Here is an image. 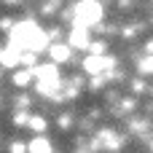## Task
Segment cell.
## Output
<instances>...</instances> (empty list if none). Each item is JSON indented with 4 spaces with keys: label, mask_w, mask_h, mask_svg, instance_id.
Returning <instances> with one entry per match:
<instances>
[{
    "label": "cell",
    "mask_w": 153,
    "mask_h": 153,
    "mask_svg": "<svg viewBox=\"0 0 153 153\" xmlns=\"http://www.w3.org/2000/svg\"><path fill=\"white\" fill-rule=\"evenodd\" d=\"M13 43L16 48H27V51H40L46 46V32H40L32 22H24L13 30Z\"/></svg>",
    "instance_id": "6da1fadb"
},
{
    "label": "cell",
    "mask_w": 153,
    "mask_h": 153,
    "mask_svg": "<svg viewBox=\"0 0 153 153\" xmlns=\"http://www.w3.org/2000/svg\"><path fill=\"white\" fill-rule=\"evenodd\" d=\"M73 11H75L73 19H75L78 27H94V24L102 19V8H100V3H94V0H83V3H78Z\"/></svg>",
    "instance_id": "7a4b0ae2"
},
{
    "label": "cell",
    "mask_w": 153,
    "mask_h": 153,
    "mask_svg": "<svg viewBox=\"0 0 153 153\" xmlns=\"http://www.w3.org/2000/svg\"><path fill=\"white\" fill-rule=\"evenodd\" d=\"M86 30L89 27H78L75 24V30L70 35V48H89V32Z\"/></svg>",
    "instance_id": "3957f363"
},
{
    "label": "cell",
    "mask_w": 153,
    "mask_h": 153,
    "mask_svg": "<svg viewBox=\"0 0 153 153\" xmlns=\"http://www.w3.org/2000/svg\"><path fill=\"white\" fill-rule=\"evenodd\" d=\"M48 54H51V59H54V62H67V59H70V46L54 43V46L48 48Z\"/></svg>",
    "instance_id": "277c9868"
},
{
    "label": "cell",
    "mask_w": 153,
    "mask_h": 153,
    "mask_svg": "<svg viewBox=\"0 0 153 153\" xmlns=\"http://www.w3.org/2000/svg\"><path fill=\"white\" fill-rule=\"evenodd\" d=\"M30 151H35V153H40V151H51V145H48V140H46V137H35V140L30 143Z\"/></svg>",
    "instance_id": "5b68a950"
},
{
    "label": "cell",
    "mask_w": 153,
    "mask_h": 153,
    "mask_svg": "<svg viewBox=\"0 0 153 153\" xmlns=\"http://www.w3.org/2000/svg\"><path fill=\"white\" fill-rule=\"evenodd\" d=\"M30 75H32L30 70H19V73L13 75V81H16L19 86H24V83H30Z\"/></svg>",
    "instance_id": "8992f818"
},
{
    "label": "cell",
    "mask_w": 153,
    "mask_h": 153,
    "mask_svg": "<svg viewBox=\"0 0 153 153\" xmlns=\"http://www.w3.org/2000/svg\"><path fill=\"white\" fill-rule=\"evenodd\" d=\"M27 124H30L35 132H43V129H46V118H38V116H32V121H27Z\"/></svg>",
    "instance_id": "52a82bcc"
},
{
    "label": "cell",
    "mask_w": 153,
    "mask_h": 153,
    "mask_svg": "<svg viewBox=\"0 0 153 153\" xmlns=\"http://www.w3.org/2000/svg\"><path fill=\"white\" fill-rule=\"evenodd\" d=\"M140 67H143V73H153V56H148V59H145Z\"/></svg>",
    "instance_id": "ba28073f"
}]
</instances>
